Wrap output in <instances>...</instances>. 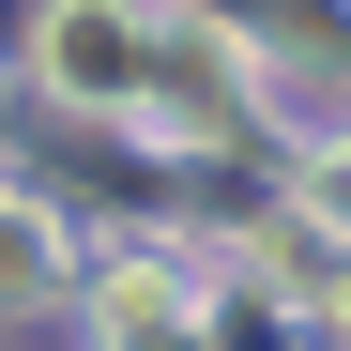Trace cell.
<instances>
[{
	"label": "cell",
	"instance_id": "obj_1",
	"mask_svg": "<svg viewBox=\"0 0 351 351\" xmlns=\"http://www.w3.org/2000/svg\"><path fill=\"white\" fill-rule=\"evenodd\" d=\"M46 77L77 107H153V31L123 0H62V16H46Z\"/></svg>",
	"mask_w": 351,
	"mask_h": 351
},
{
	"label": "cell",
	"instance_id": "obj_2",
	"mask_svg": "<svg viewBox=\"0 0 351 351\" xmlns=\"http://www.w3.org/2000/svg\"><path fill=\"white\" fill-rule=\"evenodd\" d=\"M92 336H107V351H214V321H199V290H184V275H107Z\"/></svg>",
	"mask_w": 351,
	"mask_h": 351
},
{
	"label": "cell",
	"instance_id": "obj_4",
	"mask_svg": "<svg viewBox=\"0 0 351 351\" xmlns=\"http://www.w3.org/2000/svg\"><path fill=\"white\" fill-rule=\"evenodd\" d=\"M0 275H46V245H31V229H16V214H0Z\"/></svg>",
	"mask_w": 351,
	"mask_h": 351
},
{
	"label": "cell",
	"instance_id": "obj_3",
	"mask_svg": "<svg viewBox=\"0 0 351 351\" xmlns=\"http://www.w3.org/2000/svg\"><path fill=\"white\" fill-rule=\"evenodd\" d=\"M306 214H321L336 245H351V138H336V153H306Z\"/></svg>",
	"mask_w": 351,
	"mask_h": 351
}]
</instances>
